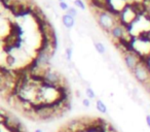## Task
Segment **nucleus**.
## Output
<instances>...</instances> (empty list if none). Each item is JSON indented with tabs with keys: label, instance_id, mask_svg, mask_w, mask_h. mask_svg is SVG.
Listing matches in <instances>:
<instances>
[{
	"label": "nucleus",
	"instance_id": "f257e3e1",
	"mask_svg": "<svg viewBox=\"0 0 150 132\" xmlns=\"http://www.w3.org/2000/svg\"><path fill=\"white\" fill-rule=\"evenodd\" d=\"M132 73L142 86L150 83V68L144 60L137 65V67L132 71Z\"/></svg>",
	"mask_w": 150,
	"mask_h": 132
},
{
	"label": "nucleus",
	"instance_id": "f03ea898",
	"mask_svg": "<svg viewBox=\"0 0 150 132\" xmlns=\"http://www.w3.org/2000/svg\"><path fill=\"white\" fill-rule=\"evenodd\" d=\"M97 21L100 27L106 32H110L111 29L114 27L115 24V18L112 16V14L108 13V11H100L97 15Z\"/></svg>",
	"mask_w": 150,
	"mask_h": 132
},
{
	"label": "nucleus",
	"instance_id": "7ed1b4c3",
	"mask_svg": "<svg viewBox=\"0 0 150 132\" xmlns=\"http://www.w3.org/2000/svg\"><path fill=\"white\" fill-rule=\"evenodd\" d=\"M123 61H125V66H127V68L132 72L137 67V65L141 62L142 59H141V57L134 51V52L125 53V54H123Z\"/></svg>",
	"mask_w": 150,
	"mask_h": 132
},
{
	"label": "nucleus",
	"instance_id": "20e7f679",
	"mask_svg": "<svg viewBox=\"0 0 150 132\" xmlns=\"http://www.w3.org/2000/svg\"><path fill=\"white\" fill-rule=\"evenodd\" d=\"M110 34L112 36L113 39H116V40H120L123 38L125 36V29H123V26L122 25H115L114 27L111 29Z\"/></svg>",
	"mask_w": 150,
	"mask_h": 132
},
{
	"label": "nucleus",
	"instance_id": "39448f33",
	"mask_svg": "<svg viewBox=\"0 0 150 132\" xmlns=\"http://www.w3.org/2000/svg\"><path fill=\"white\" fill-rule=\"evenodd\" d=\"M62 23L67 29H71L75 25V20L73 17L69 16L68 14H66V15H64L62 17Z\"/></svg>",
	"mask_w": 150,
	"mask_h": 132
},
{
	"label": "nucleus",
	"instance_id": "423d86ee",
	"mask_svg": "<svg viewBox=\"0 0 150 132\" xmlns=\"http://www.w3.org/2000/svg\"><path fill=\"white\" fill-rule=\"evenodd\" d=\"M96 107H97V109H98L100 113H107V106L105 105V103L103 102L102 100H97V102H96Z\"/></svg>",
	"mask_w": 150,
	"mask_h": 132
},
{
	"label": "nucleus",
	"instance_id": "0eeeda50",
	"mask_svg": "<svg viewBox=\"0 0 150 132\" xmlns=\"http://www.w3.org/2000/svg\"><path fill=\"white\" fill-rule=\"evenodd\" d=\"M95 48H96V51L101 55H104L106 53V49H105V46L100 41H95Z\"/></svg>",
	"mask_w": 150,
	"mask_h": 132
},
{
	"label": "nucleus",
	"instance_id": "6e6552de",
	"mask_svg": "<svg viewBox=\"0 0 150 132\" xmlns=\"http://www.w3.org/2000/svg\"><path fill=\"white\" fill-rule=\"evenodd\" d=\"M86 94L88 99H95V97H96V94H95L94 90H93L92 88H90V87H88V88L86 89Z\"/></svg>",
	"mask_w": 150,
	"mask_h": 132
},
{
	"label": "nucleus",
	"instance_id": "1a4fd4ad",
	"mask_svg": "<svg viewBox=\"0 0 150 132\" xmlns=\"http://www.w3.org/2000/svg\"><path fill=\"white\" fill-rule=\"evenodd\" d=\"M72 48L71 46H66V50H65V54H66V58L67 60L70 62L71 59H72Z\"/></svg>",
	"mask_w": 150,
	"mask_h": 132
},
{
	"label": "nucleus",
	"instance_id": "9d476101",
	"mask_svg": "<svg viewBox=\"0 0 150 132\" xmlns=\"http://www.w3.org/2000/svg\"><path fill=\"white\" fill-rule=\"evenodd\" d=\"M74 5L75 6H77L78 9H86V5H84V3H83V1L82 0H75L74 1Z\"/></svg>",
	"mask_w": 150,
	"mask_h": 132
},
{
	"label": "nucleus",
	"instance_id": "9b49d317",
	"mask_svg": "<svg viewBox=\"0 0 150 132\" xmlns=\"http://www.w3.org/2000/svg\"><path fill=\"white\" fill-rule=\"evenodd\" d=\"M67 14H68L69 16H71V17L75 18L77 16V11H76L74 7H69V9L67 11Z\"/></svg>",
	"mask_w": 150,
	"mask_h": 132
},
{
	"label": "nucleus",
	"instance_id": "f8f14e48",
	"mask_svg": "<svg viewBox=\"0 0 150 132\" xmlns=\"http://www.w3.org/2000/svg\"><path fill=\"white\" fill-rule=\"evenodd\" d=\"M59 6H60V9H62V11H68L69 9L68 4H67L65 1H60V2H59Z\"/></svg>",
	"mask_w": 150,
	"mask_h": 132
},
{
	"label": "nucleus",
	"instance_id": "ddd939ff",
	"mask_svg": "<svg viewBox=\"0 0 150 132\" xmlns=\"http://www.w3.org/2000/svg\"><path fill=\"white\" fill-rule=\"evenodd\" d=\"M82 104H83L86 107H88L91 105V99H88V98L82 99Z\"/></svg>",
	"mask_w": 150,
	"mask_h": 132
},
{
	"label": "nucleus",
	"instance_id": "4468645a",
	"mask_svg": "<svg viewBox=\"0 0 150 132\" xmlns=\"http://www.w3.org/2000/svg\"><path fill=\"white\" fill-rule=\"evenodd\" d=\"M146 122H147V125H148V127L150 128V115H148L147 117H146Z\"/></svg>",
	"mask_w": 150,
	"mask_h": 132
},
{
	"label": "nucleus",
	"instance_id": "2eb2a0df",
	"mask_svg": "<svg viewBox=\"0 0 150 132\" xmlns=\"http://www.w3.org/2000/svg\"><path fill=\"white\" fill-rule=\"evenodd\" d=\"M145 9H146V11L148 13V16L150 17V2H149V4H148V6H145Z\"/></svg>",
	"mask_w": 150,
	"mask_h": 132
},
{
	"label": "nucleus",
	"instance_id": "dca6fc26",
	"mask_svg": "<svg viewBox=\"0 0 150 132\" xmlns=\"http://www.w3.org/2000/svg\"><path fill=\"white\" fill-rule=\"evenodd\" d=\"M11 1H13V0H2V3L3 4H6V2H11Z\"/></svg>",
	"mask_w": 150,
	"mask_h": 132
},
{
	"label": "nucleus",
	"instance_id": "f3484780",
	"mask_svg": "<svg viewBox=\"0 0 150 132\" xmlns=\"http://www.w3.org/2000/svg\"><path fill=\"white\" fill-rule=\"evenodd\" d=\"M35 132H43L41 129H37V130H35Z\"/></svg>",
	"mask_w": 150,
	"mask_h": 132
},
{
	"label": "nucleus",
	"instance_id": "a211bd4d",
	"mask_svg": "<svg viewBox=\"0 0 150 132\" xmlns=\"http://www.w3.org/2000/svg\"><path fill=\"white\" fill-rule=\"evenodd\" d=\"M58 132H64V130H63V129H60V130H59Z\"/></svg>",
	"mask_w": 150,
	"mask_h": 132
},
{
	"label": "nucleus",
	"instance_id": "6ab92c4d",
	"mask_svg": "<svg viewBox=\"0 0 150 132\" xmlns=\"http://www.w3.org/2000/svg\"><path fill=\"white\" fill-rule=\"evenodd\" d=\"M60 1H64V0H60Z\"/></svg>",
	"mask_w": 150,
	"mask_h": 132
}]
</instances>
